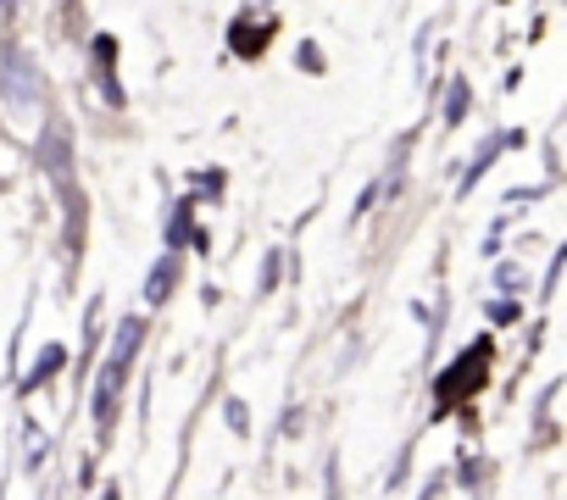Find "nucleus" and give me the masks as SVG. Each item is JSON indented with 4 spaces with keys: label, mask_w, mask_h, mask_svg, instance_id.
<instances>
[{
    "label": "nucleus",
    "mask_w": 567,
    "mask_h": 500,
    "mask_svg": "<svg viewBox=\"0 0 567 500\" xmlns=\"http://www.w3.org/2000/svg\"><path fill=\"white\" fill-rule=\"evenodd\" d=\"M484 362H490V345H472L467 357H462V362L440 378V400H462V395L479 389V384H484Z\"/></svg>",
    "instance_id": "obj_1"
},
{
    "label": "nucleus",
    "mask_w": 567,
    "mask_h": 500,
    "mask_svg": "<svg viewBox=\"0 0 567 500\" xmlns=\"http://www.w3.org/2000/svg\"><path fill=\"white\" fill-rule=\"evenodd\" d=\"M0 89H7V100L23 112V107H34V95H39V78H34V67L17 57V50H7L0 57Z\"/></svg>",
    "instance_id": "obj_2"
},
{
    "label": "nucleus",
    "mask_w": 567,
    "mask_h": 500,
    "mask_svg": "<svg viewBox=\"0 0 567 500\" xmlns=\"http://www.w3.org/2000/svg\"><path fill=\"white\" fill-rule=\"evenodd\" d=\"M117 389H123V362L112 357L101 367V389H94V423L101 428H112V417H117Z\"/></svg>",
    "instance_id": "obj_3"
},
{
    "label": "nucleus",
    "mask_w": 567,
    "mask_h": 500,
    "mask_svg": "<svg viewBox=\"0 0 567 500\" xmlns=\"http://www.w3.org/2000/svg\"><path fill=\"white\" fill-rule=\"evenodd\" d=\"M139 339H146V317H128V323H123V334H117V350H112V357H117L123 367L134 362V350H139Z\"/></svg>",
    "instance_id": "obj_4"
},
{
    "label": "nucleus",
    "mask_w": 567,
    "mask_h": 500,
    "mask_svg": "<svg viewBox=\"0 0 567 500\" xmlns=\"http://www.w3.org/2000/svg\"><path fill=\"white\" fill-rule=\"evenodd\" d=\"M501 145H506V134H495V139H490V145L479 150V162H472V167H467V178H462V195H467L472 184H479V178L490 173V162H495V150H501Z\"/></svg>",
    "instance_id": "obj_5"
},
{
    "label": "nucleus",
    "mask_w": 567,
    "mask_h": 500,
    "mask_svg": "<svg viewBox=\"0 0 567 500\" xmlns=\"http://www.w3.org/2000/svg\"><path fill=\"white\" fill-rule=\"evenodd\" d=\"M167 289H173V262L162 257V262L151 267V284H146V300H151V307H162V300H167Z\"/></svg>",
    "instance_id": "obj_6"
},
{
    "label": "nucleus",
    "mask_w": 567,
    "mask_h": 500,
    "mask_svg": "<svg viewBox=\"0 0 567 500\" xmlns=\"http://www.w3.org/2000/svg\"><path fill=\"white\" fill-rule=\"evenodd\" d=\"M189 239V200H178L173 207V223H167V250H178Z\"/></svg>",
    "instance_id": "obj_7"
},
{
    "label": "nucleus",
    "mask_w": 567,
    "mask_h": 500,
    "mask_svg": "<svg viewBox=\"0 0 567 500\" xmlns=\"http://www.w3.org/2000/svg\"><path fill=\"white\" fill-rule=\"evenodd\" d=\"M62 362H67V357H62V350H56V345H51V350H45V357H39V362H34V373H28V389H34V384H45V378H51V373H56V367H62Z\"/></svg>",
    "instance_id": "obj_8"
},
{
    "label": "nucleus",
    "mask_w": 567,
    "mask_h": 500,
    "mask_svg": "<svg viewBox=\"0 0 567 500\" xmlns=\"http://www.w3.org/2000/svg\"><path fill=\"white\" fill-rule=\"evenodd\" d=\"M462 117H467V84L456 78L451 95H445V123H462Z\"/></svg>",
    "instance_id": "obj_9"
},
{
    "label": "nucleus",
    "mask_w": 567,
    "mask_h": 500,
    "mask_svg": "<svg viewBox=\"0 0 567 500\" xmlns=\"http://www.w3.org/2000/svg\"><path fill=\"white\" fill-rule=\"evenodd\" d=\"M262 45H267V28L251 34V23H240V34H234V50H240V57H251V50H262Z\"/></svg>",
    "instance_id": "obj_10"
},
{
    "label": "nucleus",
    "mask_w": 567,
    "mask_h": 500,
    "mask_svg": "<svg viewBox=\"0 0 567 500\" xmlns=\"http://www.w3.org/2000/svg\"><path fill=\"white\" fill-rule=\"evenodd\" d=\"M0 7H7V0H0Z\"/></svg>",
    "instance_id": "obj_11"
}]
</instances>
